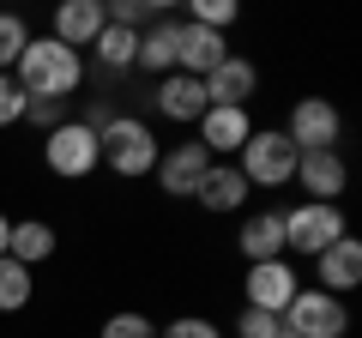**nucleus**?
Masks as SVG:
<instances>
[{"label":"nucleus","instance_id":"nucleus-1","mask_svg":"<svg viewBox=\"0 0 362 338\" xmlns=\"http://www.w3.org/2000/svg\"><path fill=\"white\" fill-rule=\"evenodd\" d=\"M13 78H18L25 97H54V103H66V97L85 85V54H73L54 37H30L25 54H18V66H13Z\"/></svg>","mask_w":362,"mask_h":338},{"label":"nucleus","instance_id":"nucleus-2","mask_svg":"<svg viewBox=\"0 0 362 338\" xmlns=\"http://www.w3.org/2000/svg\"><path fill=\"white\" fill-rule=\"evenodd\" d=\"M157 151H163L157 133L145 127V121H133V115H115L103 133H97V163H109L115 175H127V182H133V175H151Z\"/></svg>","mask_w":362,"mask_h":338},{"label":"nucleus","instance_id":"nucleus-3","mask_svg":"<svg viewBox=\"0 0 362 338\" xmlns=\"http://www.w3.org/2000/svg\"><path fill=\"white\" fill-rule=\"evenodd\" d=\"M235 157H242L235 169H242L247 187H284V182H296V157H302V151H296L278 127H272V133L254 127V133H247V145H242Z\"/></svg>","mask_w":362,"mask_h":338},{"label":"nucleus","instance_id":"nucleus-4","mask_svg":"<svg viewBox=\"0 0 362 338\" xmlns=\"http://www.w3.org/2000/svg\"><path fill=\"white\" fill-rule=\"evenodd\" d=\"M278 326H284L290 338H344L350 332V314H344V302L326 296V290H296L290 308L278 314Z\"/></svg>","mask_w":362,"mask_h":338},{"label":"nucleus","instance_id":"nucleus-5","mask_svg":"<svg viewBox=\"0 0 362 338\" xmlns=\"http://www.w3.org/2000/svg\"><path fill=\"white\" fill-rule=\"evenodd\" d=\"M338 235H350L338 206H314V199H302L296 211H284V247H296V254H326Z\"/></svg>","mask_w":362,"mask_h":338},{"label":"nucleus","instance_id":"nucleus-6","mask_svg":"<svg viewBox=\"0 0 362 338\" xmlns=\"http://www.w3.org/2000/svg\"><path fill=\"white\" fill-rule=\"evenodd\" d=\"M42 163H49L61 182H85L90 169H97V133H90L85 121H66V127H54L49 139H42Z\"/></svg>","mask_w":362,"mask_h":338},{"label":"nucleus","instance_id":"nucleus-7","mask_svg":"<svg viewBox=\"0 0 362 338\" xmlns=\"http://www.w3.org/2000/svg\"><path fill=\"white\" fill-rule=\"evenodd\" d=\"M206 169H211V151L206 145H163L157 151V182H163V194H175V199H194L199 194V182H206Z\"/></svg>","mask_w":362,"mask_h":338},{"label":"nucleus","instance_id":"nucleus-8","mask_svg":"<svg viewBox=\"0 0 362 338\" xmlns=\"http://www.w3.org/2000/svg\"><path fill=\"white\" fill-rule=\"evenodd\" d=\"M338 109L326 103V97H302L296 109H290V127H284V139L296 145V151H332V139H338Z\"/></svg>","mask_w":362,"mask_h":338},{"label":"nucleus","instance_id":"nucleus-9","mask_svg":"<svg viewBox=\"0 0 362 338\" xmlns=\"http://www.w3.org/2000/svg\"><path fill=\"white\" fill-rule=\"evenodd\" d=\"M223 61H230L223 30H199V25H181V30H175V73L206 78L211 66H223Z\"/></svg>","mask_w":362,"mask_h":338},{"label":"nucleus","instance_id":"nucleus-10","mask_svg":"<svg viewBox=\"0 0 362 338\" xmlns=\"http://www.w3.org/2000/svg\"><path fill=\"white\" fill-rule=\"evenodd\" d=\"M247 308H266V314H284L290 308V296H296V272H290L284 260H259V266H247Z\"/></svg>","mask_w":362,"mask_h":338},{"label":"nucleus","instance_id":"nucleus-11","mask_svg":"<svg viewBox=\"0 0 362 338\" xmlns=\"http://www.w3.org/2000/svg\"><path fill=\"white\" fill-rule=\"evenodd\" d=\"M296 182L308 187L314 206H338L350 169H344V157H338V151H302V157H296Z\"/></svg>","mask_w":362,"mask_h":338},{"label":"nucleus","instance_id":"nucleus-12","mask_svg":"<svg viewBox=\"0 0 362 338\" xmlns=\"http://www.w3.org/2000/svg\"><path fill=\"white\" fill-rule=\"evenodd\" d=\"M206 103L211 109H247V97H254V85H259V73H254V61H242V54H230L223 66H211L206 78Z\"/></svg>","mask_w":362,"mask_h":338},{"label":"nucleus","instance_id":"nucleus-13","mask_svg":"<svg viewBox=\"0 0 362 338\" xmlns=\"http://www.w3.org/2000/svg\"><path fill=\"white\" fill-rule=\"evenodd\" d=\"M194 127H199V145L211 151V163H218V157H235V151L247 145L254 121H247V109H206Z\"/></svg>","mask_w":362,"mask_h":338},{"label":"nucleus","instance_id":"nucleus-14","mask_svg":"<svg viewBox=\"0 0 362 338\" xmlns=\"http://www.w3.org/2000/svg\"><path fill=\"white\" fill-rule=\"evenodd\" d=\"M103 25H109L103 0H61V6H54V42H66L73 54H78V49H90Z\"/></svg>","mask_w":362,"mask_h":338},{"label":"nucleus","instance_id":"nucleus-15","mask_svg":"<svg viewBox=\"0 0 362 338\" xmlns=\"http://www.w3.org/2000/svg\"><path fill=\"white\" fill-rule=\"evenodd\" d=\"M314 266H320V290H326V296L356 290L362 284V242H356V235H338L326 254H314Z\"/></svg>","mask_w":362,"mask_h":338},{"label":"nucleus","instance_id":"nucleus-16","mask_svg":"<svg viewBox=\"0 0 362 338\" xmlns=\"http://www.w3.org/2000/svg\"><path fill=\"white\" fill-rule=\"evenodd\" d=\"M206 85L199 78H187V73H169L163 85H157V115H169V121H199L206 115Z\"/></svg>","mask_w":362,"mask_h":338},{"label":"nucleus","instance_id":"nucleus-17","mask_svg":"<svg viewBox=\"0 0 362 338\" xmlns=\"http://www.w3.org/2000/svg\"><path fill=\"white\" fill-rule=\"evenodd\" d=\"M242 254L247 260H284V211H254L242 223Z\"/></svg>","mask_w":362,"mask_h":338},{"label":"nucleus","instance_id":"nucleus-18","mask_svg":"<svg viewBox=\"0 0 362 338\" xmlns=\"http://www.w3.org/2000/svg\"><path fill=\"white\" fill-rule=\"evenodd\" d=\"M194 199H199L206 211H235V206H247V182H242V169H235V163H211Z\"/></svg>","mask_w":362,"mask_h":338},{"label":"nucleus","instance_id":"nucleus-19","mask_svg":"<svg viewBox=\"0 0 362 338\" xmlns=\"http://www.w3.org/2000/svg\"><path fill=\"white\" fill-rule=\"evenodd\" d=\"M175 18H157V25L139 30V54H133V66H145V73H175Z\"/></svg>","mask_w":362,"mask_h":338},{"label":"nucleus","instance_id":"nucleus-20","mask_svg":"<svg viewBox=\"0 0 362 338\" xmlns=\"http://www.w3.org/2000/svg\"><path fill=\"white\" fill-rule=\"evenodd\" d=\"M54 254V230L42 218H30V223H13V242H6V260H18V266H37V260H49Z\"/></svg>","mask_w":362,"mask_h":338},{"label":"nucleus","instance_id":"nucleus-21","mask_svg":"<svg viewBox=\"0 0 362 338\" xmlns=\"http://www.w3.org/2000/svg\"><path fill=\"white\" fill-rule=\"evenodd\" d=\"M90 49H97L103 73H127V66H133V54H139V30H127V25H103Z\"/></svg>","mask_w":362,"mask_h":338},{"label":"nucleus","instance_id":"nucleus-22","mask_svg":"<svg viewBox=\"0 0 362 338\" xmlns=\"http://www.w3.org/2000/svg\"><path fill=\"white\" fill-rule=\"evenodd\" d=\"M30 290H37L30 266H18V260H6V254H0V314H18V308L30 302Z\"/></svg>","mask_w":362,"mask_h":338},{"label":"nucleus","instance_id":"nucleus-23","mask_svg":"<svg viewBox=\"0 0 362 338\" xmlns=\"http://www.w3.org/2000/svg\"><path fill=\"white\" fill-rule=\"evenodd\" d=\"M25 42H30L25 18H13V13H0V73H13V66H18V54H25Z\"/></svg>","mask_w":362,"mask_h":338},{"label":"nucleus","instance_id":"nucleus-24","mask_svg":"<svg viewBox=\"0 0 362 338\" xmlns=\"http://www.w3.org/2000/svg\"><path fill=\"white\" fill-rule=\"evenodd\" d=\"M187 25H199V30H223V25H235V0H194Z\"/></svg>","mask_w":362,"mask_h":338},{"label":"nucleus","instance_id":"nucleus-25","mask_svg":"<svg viewBox=\"0 0 362 338\" xmlns=\"http://www.w3.org/2000/svg\"><path fill=\"white\" fill-rule=\"evenodd\" d=\"M97 338H157V326L145 320V314H133V308H127V314H109Z\"/></svg>","mask_w":362,"mask_h":338},{"label":"nucleus","instance_id":"nucleus-26","mask_svg":"<svg viewBox=\"0 0 362 338\" xmlns=\"http://www.w3.org/2000/svg\"><path fill=\"white\" fill-rule=\"evenodd\" d=\"M25 103H30V97L18 91V78H13V73H0V127L25 121Z\"/></svg>","mask_w":362,"mask_h":338},{"label":"nucleus","instance_id":"nucleus-27","mask_svg":"<svg viewBox=\"0 0 362 338\" xmlns=\"http://www.w3.org/2000/svg\"><path fill=\"white\" fill-rule=\"evenodd\" d=\"M278 332H284V326L266 308H242V320H235V338H278Z\"/></svg>","mask_w":362,"mask_h":338},{"label":"nucleus","instance_id":"nucleus-28","mask_svg":"<svg viewBox=\"0 0 362 338\" xmlns=\"http://www.w3.org/2000/svg\"><path fill=\"white\" fill-rule=\"evenodd\" d=\"M25 121H37L42 133H54V127H66V103H54V97H30V103H25Z\"/></svg>","mask_w":362,"mask_h":338},{"label":"nucleus","instance_id":"nucleus-29","mask_svg":"<svg viewBox=\"0 0 362 338\" xmlns=\"http://www.w3.org/2000/svg\"><path fill=\"white\" fill-rule=\"evenodd\" d=\"M157 338H223V332L206 320V314H181L175 326H157Z\"/></svg>","mask_w":362,"mask_h":338},{"label":"nucleus","instance_id":"nucleus-30","mask_svg":"<svg viewBox=\"0 0 362 338\" xmlns=\"http://www.w3.org/2000/svg\"><path fill=\"white\" fill-rule=\"evenodd\" d=\"M103 13H109V25H127V30H139L145 18H151V13H145V0H115V6H103Z\"/></svg>","mask_w":362,"mask_h":338},{"label":"nucleus","instance_id":"nucleus-31","mask_svg":"<svg viewBox=\"0 0 362 338\" xmlns=\"http://www.w3.org/2000/svg\"><path fill=\"white\" fill-rule=\"evenodd\" d=\"M6 242H13V218L0 211V254H6Z\"/></svg>","mask_w":362,"mask_h":338},{"label":"nucleus","instance_id":"nucleus-32","mask_svg":"<svg viewBox=\"0 0 362 338\" xmlns=\"http://www.w3.org/2000/svg\"><path fill=\"white\" fill-rule=\"evenodd\" d=\"M278 338H290V332H278Z\"/></svg>","mask_w":362,"mask_h":338}]
</instances>
